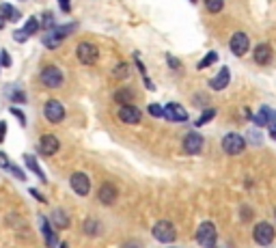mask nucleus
I'll list each match as a JSON object with an SVG mask.
<instances>
[{
  "instance_id": "f257e3e1",
  "label": "nucleus",
  "mask_w": 276,
  "mask_h": 248,
  "mask_svg": "<svg viewBox=\"0 0 276 248\" xmlns=\"http://www.w3.org/2000/svg\"><path fill=\"white\" fill-rule=\"evenodd\" d=\"M74 28H76L74 24H65V26H59V28L48 30V33L43 35V45L48 47V50H54V47H59L65 37L74 33Z\"/></svg>"
},
{
  "instance_id": "f03ea898",
  "label": "nucleus",
  "mask_w": 276,
  "mask_h": 248,
  "mask_svg": "<svg viewBox=\"0 0 276 248\" xmlns=\"http://www.w3.org/2000/svg\"><path fill=\"white\" fill-rule=\"evenodd\" d=\"M151 233H153V237H156L158 242L168 244V242H173V239L177 237V229H175L173 222H168V220H158L156 225H153Z\"/></svg>"
},
{
  "instance_id": "7ed1b4c3",
  "label": "nucleus",
  "mask_w": 276,
  "mask_h": 248,
  "mask_svg": "<svg viewBox=\"0 0 276 248\" xmlns=\"http://www.w3.org/2000/svg\"><path fill=\"white\" fill-rule=\"evenodd\" d=\"M220 145H222V151L226 156H240L242 151L246 149V140H244V136H242V134L231 132V134L224 136Z\"/></svg>"
},
{
  "instance_id": "20e7f679",
  "label": "nucleus",
  "mask_w": 276,
  "mask_h": 248,
  "mask_svg": "<svg viewBox=\"0 0 276 248\" xmlns=\"http://www.w3.org/2000/svg\"><path fill=\"white\" fill-rule=\"evenodd\" d=\"M39 80H41V84L48 86V89H59V86L63 84V71L56 67V65H48L41 69V74H39Z\"/></svg>"
},
{
  "instance_id": "39448f33",
  "label": "nucleus",
  "mask_w": 276,
  "mask_h": 248,
  "mask_svg": "<svg viewBox=\"0 0 276 248\" xmlns=\"http://www.w3.org/2000/svg\"><path fill=\"white\" fill-rule=\"evenodd\" d=\"M76 57H78V61L82 63V65H95L97 59H100V50H97L95 43L82 41V43H78V47H76Z\"/></svg>"
},
{
  "instance_id": "423d86ee",
  "label": "nucleus",
  "mask_w": 276,
  "mask_h": 248,
  "mask_svg": "<svg viewBox=\"0 0 276 248\" xmlns=\"http://www.w3.org/2000/svg\"><path fill=\"white\" fill-rule=\"evenodd\" d=\"M216 227L214 222H201L199 229H197V242L203 246V248H212L216 244Z\"/></svg>"
},
{
  "instance_id": "0eeeda50",
  "label": "nucleus",
  "mask_w": 276,
  "mask_h": 248,
  "mask_svg": "<svg viewBox=\"0 0 276 248\" xmlns=\"http://www.w3.org/2000/svg\"><path fill=\"white\" fill-rule=\"evenodd\" d=\"M229 47H231V52L235 54V57H244V54H248L250 50V39L246 33H233V37L229 39Z\"/></svg>"
},
{
  "instance_id": "6e6552de",
  "label": "nucleus",
  "mask_w": 276,
  "mask_h": 248,
  "mask_svg": "<svg viewBox=\"0 0 276 248\" xmlns=\"http://www.w3.org/2000/svg\"><path fill=\"white\" fill-rule=\"evenodd\" d=\"M253 237L259 246H270L274 242V227L270 222H259L253 231Z\"/></svg>"
},
{
  "instance_id": "1a4fd4ad",
  "label": "nucleus",
  "mask_w": 276,
  "mask_h": 248,
  "mask_svg": "<svg viewBox=\"0 0 276 248\" xmlns=\"http://www.w3.org/2000/svg\"><path fill=\"white\" fill-rule=\"evenodd\" d=\"M183 151L190 156H199L203 151V145H205V140H203V136L199 132H188L183 136Z\"/></svg>"
},
{
  "instance_id": "9d476101",
  "label": "nucleus",
  "mask_w": 276,
  "mask_h": 248,
  "mask_svg": "<svg viewBox=\"0 0 276 248\" xmlns=\"http://www.w3.org/2000/svg\"><path fill=\"white\" fill-rule=\"evenodd\" d=\"M117 199H119L117 186L115 183H110V181H104L100 186V190H97V201H100L102 205H115Z\"/></svg>"
},
{
  "instance_id": "9b49d317",
  "label": "nucleus",
  "mask_w": 276,
  "mask_h": 248,
  "mask_svg": "<svg viewBox=\"0 0 276 248\" xmlns=\"http://www.w3.org/2000/svg\"><path fill=\"white\" fill-rule=\"evenodd\" d=\"M69 183H71V190H74L78 196H86L88 192H91V179H88L86 173H74L69 177Z\"/></svg>"
},
{
  "instance_id": "f8f14e48",
  "label": "nucleus",
  "mask_w": 276,
  "mask_h": 248,
  "mask_svg": "<svg viewBox=\"0 0 276 248\" xmlns=\"http://www.w3.org/2000/svg\"><path fill=\"white\" fill-rule=\"evenodd\" d=\"M43 115H45V119H48L50 123H61L63 119H65V108H63L61 102L48 100L45 106H43Z\"/></svg>"
},
{
  "instance_id": "ddd939ff",
  "label": "nucleus",
  "mask_w": 276,
  "mask_h": 248,
  "mask_svg": "<svg viewBox=\"0 0 276 248\" xmlns=\"http://www.w3.org/2000/svg\"><path fill=\"white\" fill-rule=\"evenodd\" d=\"M117 117H119V121H123V123H127V125H138L143 121V113H141V108H136V106H121L119 108V113H117Z\"/></svg>"
},
{
  "instance_id": "4468645a",
  "label": "nucleus",
  "mask_w": 276,
  "mask_h": 248,
  "mask_svg": "<svg viewBox=\"0 0 276 248\" xmlns=\"http://www.w3.org/2000/svg\"><path fill=\"white\" fill-rule=\"evenodd\" d=\"M164 119H168V121L183 123V121H188V113H186V108L181 106V104L170 102V104H166V106H164Z\"/></svg>"
},
{
  "instance_id": "2eb2a0df",
  "label": "nucleus",
  "mask_w": 276,
  "mask_h": 248,
  "mask_svg": "<svg viewBox=\"0 0 276 248\" xmlns=\"http://www.w3.org/2000/svg\"><path fill=\"white\" fill-rule=\"evenodd\" d=\"M59 149H61V142L54 134H45L39 138V151H41L43 156H54Z\"/></svg>"
},
{
  "instance_id": "dca6fc26",
  "label": "nucleus",
  "mask_w": 276,
  "mask_h": 248,
  "mask_svg": "<svg viewBox=\"0 0 276 248\" xmlns=\"http://www.w3.org/2000/svg\"><path fill=\"white\" fill-rule=\"evenodd\" d=\"M229 80H231L229 67H222L212 80H209V89H212V91H222V89H226V86H229Z\"/></svg>"
},
{
  "instance_id": "f3484780",
  "label": "nucleus",
  "mask_w": 276,
  "mask_h": 248,
  "mask_svg": "<svg viewBox=\"0 0 276 248\" xmlns=\"http://www.w3.org/2000/svg\"><path fill=\"white\" fill-rule=\"evenodd\" d=\"M253 57H255L257 65H270V63H272V47H270V43H259V45H255Z\"/></svg>"
},
{
  "instance_id": "a211bd4d",
  "label": "nucleus",
  "mask_w": 276,
  "mask_h": 248,
  "mask_svg": "<svg viewBox=\"0 0 276 248\" xmlns=\"http://www.w3.org/2000/svg\"><path fill=\"white\" fill-rule=\"evenodd\" d=\"M272 119H274L272 110L267 108V106H261V108H259V113H257V115L253 117V121H255V123H257L259 127H263V125H267V123H270Z\"/></svg>"
},
{
  "instance_id": "6ab92c4d",
  "label": "nucleus",
  "mask_w": 276,
  "mask_h": 248,
  "mask_svg": "<svg viewBox=\"0 0 276 248\" xmlns=\"http://www.w3.org/2000/svg\"><path fill=\"white\" fill-rule=\"evenodd\" d=\"M41 233H43V237H45V244L50 246V248H56V233L52 231L48 218H41Z\"/></svg>"
},
{
  "instance_id": "aec40b11",
  "label": "nucleus",
  "mask_w": 276,
  "mask_h": 248,
  "mask_svg": "<svg viewBox=\"0 0 276 248\" xmlns=\"http://www.w3.org/2000/svg\"><path fill=\"white\" fill-rule=\"evenodd\" d=\"M132 100H134V91L127 89V86L115 91V102H119L121 106H129V104H132Z\"/></svg>"
},
{
  "instance_id": "412c9836",
  "label": "nucleus",
  "mask_w": 276,
  "mask_h": 248,
  "mask_svg": "<svg viewBox=\"0 0 276 248\" xmlns=\"http://www.w3.org/2000/svg\"><path fill=\"white\" fill-rule=\"evenodd\" d=\"M52 225H54L56 229H67V227H69L67 214H65L63 210H54V212H52Z\"/></svg>"
},
{
  "instance_id": "4be33fe9",
  "label": "nucleus",
  "mask_w": 276,
  "mask_h": 248,
  "mask_svg": "<svg viewBox=\"0 0 276 248\" xmlns=\"http://www.w3.org/2000/svg\"><path fill=\"white\" fill-rule=\"evenodd\" d=\"M82 229H84V233L91 235V237H95V235L102 233V225H100V222H97L95 218H86L84 225H82Z\"/></svg>"
},
{
  "instance_id": "5701e85b",
  "label": "nucleus",
  "mask_w": 276,
  "mask_h": 248,
  "mask_svg": "<svg viewBox=\"0 0 276 248\" xmlns=\"http://www.w3.org/2000/svg\"><path fill=\"white\" fill-rule=\"evenodd\" d=\"M24 162L28 164V169H30L32 173H35L39 179H41V181H45V175H43V171H41V169H39V164H37L35 156H30V154H28V156H24Z\"/></svg>"
},
{
  "instance_id": "b1692460",
  "label": "nucleus",
  "mask_w": 276,
  "mask_h": 248,
  "mask_svg": "<svg viewBox=\"0 0 276 248\" xmlns=\"http://www.w3.org/2000/svg\"><path fill=\"white\" fill-rule=\"evenodd\" d=\"M0 13H3V18H5V20H9V22L20 20L18 9H15V7H11V5H3V7H0Z\"/></svg>"
},
{
  "instance_id": "393cba45",
  "label": "nucleus",
  "mask_w": 276,
  "mask_h": 248,
  "mask_svg": "<svg viewBox=\"0 0 276 248\" xmlns=\"http://www.w3.org/2000/svg\"><path fill=\"white\" fill-rule=\"evenodd\" d=\"M205 3V9L209 11V13H220L222 11V7H224V0H203Z\"/></svg>"
},
{
  "instance_id": "a878e982",
  "label": "nucleus",
  "mask_w": 276,
  "mask_h": 248,
  "mask_svg": "<svg viewBox=\"0 0 276 248\" xmlns=\"http://www.w3.org/2000/svg\"><path fill=\"white\" fill-rule=\"evenodd\" d=\"M216 61H218V54H216V52H209L207 57H203V59H201V63L197 65V69H205V67H209V65H214Z\"/></svg>"
},
{
  "instance_id": "bb28decb",
  "label": "nucleus",
  "mask_w": 276,
  "mask_h": 248,
  "mask_svg": "<svg viewBox=\"0 0 276 248\" xmlns=\"http://www.w3.org/2000/svg\"><path fill=\"white\" fill-rule=\"evenodd\" d=\"M214 117H216V110H214V108H205V110H203V117L197 121V125H205V123L212 121Z\"/></svg>"
},
{
  "instance_id": "cd10ccee",
  "label": "nucleus",
  "mask_w": 276,
  "mask_h": 248,
  "mask_svg": "<svg viewBox=\"0 0 276 248\" xmlns=\"http://www.w3.org/2000/svg\"><path fill=\"white\" fill-rule=\"evenodd\" d=\"M37 30H39V22H37V18H30V20L26 22V26H24V33L30 37V35H35Z\"/></svg>"
},
{
  "instance_id": "c85d7f7f",
  "label": "nucleus",
  "mask_w": 276,
  "mask_h": 248,
  "mask_svg": "<svg viewBox=\"0 0 276 248\" xmlns=\"http://www.w3.org/2000/svg\"><path fill=\"white\" fill-rule=\"evenodd\" d=\"M149 115L156 119H164V108L160 104H149Z\"/></svg>"
},
{
  "instance_id": "c756f323",
  "label": "nucleus",
  "mask_w": 276,
  "mask_h": 248,
  "mask_svg": "<svg viewBox=\"0 0 276 248\" xmlns=\"http://www.w3.org/2000/svg\"><path fill=\"white\" fill-rule=\"evenodd\" d=\"M127 74H129V71H127L125 63H119V65L115 67V71H112V76H115V78H127Z\"/></svg>"
},
{
  "instance_id": "7c9ffc66",
  "label": "nucleus",
  "mask_w": 276,
  "mask_h": 248,
  "mask_svg": "<svg viewBox=\"0 0 276 248\" xmlns=\"http://www.w3.org/2000/svg\"><path fill=\"white\" fill-rule=\"evenodd\" d=\"M43 28H45V33L54 28V18H52V13H45V15H43Z\"/></svg>"
},
{
  "instance_id": "2f4dec72",
  "label": "nucleus",
  "mask_w": 276,
  "mask_h": 248,
  "mask_svg": "<svg viewBox=\"0 0 276 248\" xmlns=\"http://www.w3.org/2000/svg\"><path fill=\"white\" fill-rule=\"evenodd\" d=\"M7 171H11L13 175H15V177H18V179H26V175H24L20 169H18V166H15L13 162H9V166H7Z\"/></svg>"
},
{
  "instance_id": "473e14b6",
  "label": "nucleus",
  "mask_w": 276,
  "mask_h": 248,
  "mask_svg": "<svg viewBox=\"0 0 276 248\" xmlns=\"http://www.w3.org/2000/svg\"><path fill=\"white\" fill-rule=\"evenodd\" d=\"M11 102L24 104V102H26V93H22V91H13V93H11Z\"/></svg>"
},
{
  "instance_id": "72a5a7b5",
  "label": "nucleus",
  "mask_w": 276,
  "mask_h": 248,
  "mask_svg": "<svg viewBox=\"0 0 276 248\" xmlns=\"http://www.w3.org/2000/svg\"><path fill=\"white\" fill-rule=\"evenodd\" d=\"M0 65L3 67H11V57H9V52H0Z\"/></svg>"
},
{
  "instance_id": "f704fd0d",
  "label": "nucleus",
  "mask_w": 276,
  "mask_h": 248,
  "mask_svg": "<svg viewBox=\"0 0 276 248\" xmlns=\"http://www.w3.org/2000/svg\"><path fill=\"white\" fill-rule=\"evenodd\" d=\"M11 115H15V119L22 123V125H26V119H24V115H22V110H18V108H13L11 110Z\"/></svg>"
},
{
  "instance_id": "c9c22d12",
  "label": "nucleus",
  "mask_w": 276,
  "mask_h": 248,
  "mask_svg": "<svg viewBox=\"0 0 276 248\" xmlns=\"http://www.w3.org/2000/svg\"><path fill=\"white\" fill-rule=\"evenodd\" d=\"M13 37H15V41H26V39H28V35L24 33V30H15Z\"/></svg>"
},
{
  "instance_id": "e433bc0d",
  "label": "nucleus",
  "mask_w": 276,
  "mask_h": 248,
  "mask_svg": "<svg viewBox=\"0 0 276 248\" xmlns=\"http://www.w3.org/2000/svg\"><path fill=\"white\" fill-rule=\"evenodd\" d=\"M59 5H61V11H63V13H69V9H71V3H69V0H59Z\"/></svg>"
},
{
  "instance_id": "4c0bfd02",
  "label": "nucleus",
  "mask_w": 276,
  "mask_h": 248,
  "mask_svg": "<svg viewBox=\"0 0 276 248\" xmlns=\"http://www.w3.org/2000/svg\"><path fill=\"white\" fill-rule=\"evenodd\" d=\"M166 61H168V65L173 67V69H179V61H177L175 57H170V54H168V57H166Z\"/></svg>"
},
{
  "instance_id": "58836bf2",
  "label": "nucleus",
  "mask_w": 276,
  "mask_h": 248,
  "mask_svg": "<svg viewBox=\"0 0 276 248\" xmlns=\"http://www.w3.org/2000/svg\"><path fill=\"white\" fill-rule=\"evenodd\" d=\"M121 248H143V244H138L136 239H129V242H125V244L121 246Z\"/></svg>"
},
{
  "instance_id": "ea45409f",
  "label": "nucleus",
  "mask_w": 276,
  "mask_h": 248,
  "mask_svg": "<svg viewBox=\"0 0 276 248\" xmlns=\"http://www.w3.org/2000/svg\"><path fill=\"white\" fill-rule=\"evenodd\" d=\"M194 104H197V106H205V104H207V102H205V95L199 93L197 97H194Z\"/></svg>"
},
{
  "instance_id": "a19ab883",
  "label": "nucleus",
  "mask_w": 276,
  "mask_h": 248,
  "mask_svg": "<svg viewBox=\"0 0 276 248\" xmlns=\"http://www.w3.org/2000/svg\"><path fill=\"white\" fill-rule=\"evenodd\" d=\"M0 166H3V169H7V166H9V160H7V156L3 154V151H0Z\"/></svg>"
},
{
  "instance_id": "79ce46f5",
  "label": "nucleus",
  "mask_w": 276,
  "mask_h": 248,
  "mask_svg": "<svg viewBox=\"0 0 276 248\" xmlns=\"http://www.w3.org/2000/svg\"><path fill=\"white\" fill-rule=\"evenodd\" d=\"M5 132H7V123H5V121H0V142L5 140Z\"/></svg>"
},
{
  "instance_id": "37998d69",
  "label": "nucleus",
  "mask_w": 276,
  "mask_h": 248,
  "mask_svg": "<svg viewBox=\"0 0 276 248\" xmlns=\"http://www.w3.org/2000/svg\"><path fill=\"white\" fill-rule=\"evenodd\" d=\"M30 194H32V196H35V199H37V201H41V203H45V199H43L41 194H39V192H37V190H30Z\"/></svg>"
},
{
  "instance_id": "c03bdc74",
  "label": "nucleus",
  "mask_w": 276,
  "mask_h": 248,
  "mask_svg": "<svg viewBox=\"0 0 276 248\" xmlns=\"http://www.w3.org/2000/svg\"><path fill=\"white\" fill-rule=\"evenodd\" d=\"M270 136H272V138H274V140H276V123H274V125H272V127H270Z\"/></svg>"
},
{
  "instance_id": "a18cd8bd",
  "label": "nucleus",
  "mask_w": 276,
  "mask_h": 248,
  "mask_svg": "<svg viewBox=\"0 0 276 248\" xmlns=\"http://www.w3.org/2000/svg\"><path fill=\"white\" fill-rule=\"evenodd\" d=\"M5 22H7V20L3 18V13H0V28H3V26H5Z\"/></svg>"
},
{
  "instance_id": "49530a36",
  "label": "nucleus",
  "mask_w": 276,
  "mask_h": 248,
  "mask_svg": "<svg viewBox=\"0 0 276 248\" xmlns=\"http://www.w3.org/2000/svg\"><path fill=\"white\" fill-rule=\"evenodd\" d=\"M61 248H69V244H61Z\"/></svg>"
},
{
  "instance_id": "de8ad7c7",
  "label": "nucleus",
  "mask_w": 276,
  "mask_h": 248,
  "mask_svg": "<svg viewBox=\"0 0 276 248\" xmlns=\"http://www.w3.org/2000/svg\"><path fill=\"white\" fill-rule=\"evenodd\" d=\"M274 218H276V210H274Z\"/></svg>"
},
{
  "instance_id": "09e8293b",
  "label": "nucleus",
  "mask_w": 276,
  "mask_h": 248,
  "mask_svg": "<svg viewBox=\"0 0 276 248\" xmlns=\"http://www.w3.org/2000/svg\"><path fill=\"white\" fill-rule=\"evenodd\" d=\"M190 3H197V0H190Z\"/></svg>"
}]
</instances>
